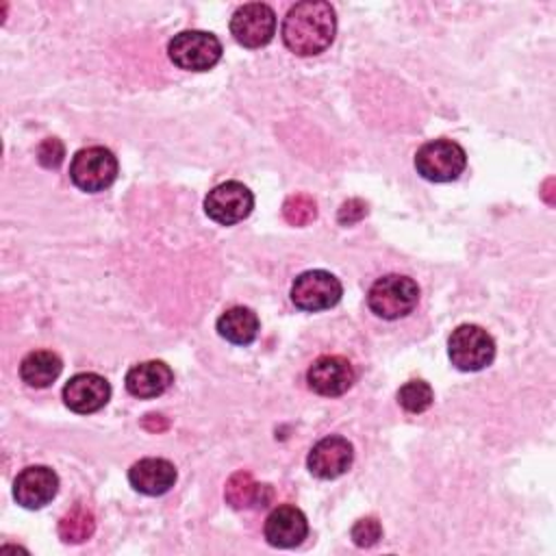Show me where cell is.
I'll return each mask as SVG.
<instances>
[{
  "mask_svg": "<svg viewBox=\"0 0 556 556\" xmlns=\"http://www.w3.org/2000/svg\"><path fill=\"white\" fill-rule=\"evenodd\" d=\"M306 532H308V523L304 513L291 504L274 508L265 519V539L274 547L300 545Z\"/></svg>",
  "mask_w": 556,
  "mask_h": 556,
  "instance_id": "cell-14",
  "label": "cell"
},
{
  "mask_svg": "<svg viewBox=\"0 0 556 556\" xmlns=\"http://www.w3.org/2000/svg\"><path fill=\"white\" fill-rule=\"evenodd\" d=\"M365 215H367V204H365L363 200H358V198H352V200H348V202L341 204L337 219H339V224L350 226V224L363 219Z\"/></svg>",
  "mask_w": 556,
  "mask_h": 556,
  "instance_id": "cell-25",
  "label": "cell"
},
{
  "mask_svg": "<svg viewBox=\"0 0 556 556\" xmlns=\"http://www.w3.org/2000/svg\"><path fill=\"white\" fill-rule=\"evenodd\" d=\"M417 300H419L417 282L400 274H389L378 278L367 293V304L371 313H376L382 319H400L408 315L417 306Z\"/></svg>",
  "mask_w": 556,
  "mask_h": 556,
  "instance_id": "cell-2",
  "label": "cell"
},
{
  "mask_svg": "<svg viewBox=\"0 0 556 556\" xmlns=\"http://www.w3.org/2000/svg\"><path fill=\"white\" fill-rule=\"evenodd\" d=\"M343 287L337 276L324 269H311L300 274L291 287V302L300 311L317 313L334 306L341 300Z\"/></svg>",
  "mask_w": 556,
  "mask_h": 556,
  "instance_id": "cell-7",
  "label": "cell"
},
{
  "mask_svg": "<svg viewBox=\"0 0 556 556\" xmlns=\"http://www.w3.org/2000/svg\"><path fill=\"white\" fill-rule=\"evenodd\" d=\"M167 54L180 70L204 72L222 59V43L213 33L182 30L167 43Z\"/></svg>",
  "mask_w": 556,
  "mask_h": 556,
  "instance_id": "cell-6",
  "label": "cell"
},
{
  "mask_svg": "<svg viewBox=\"0 0 556 556\" xmlns=\"http://www.w3.org/2000/svg\"><path fill=\"white\" fill-rule=\"evenodd\" d=\"M432 400H434V393L430 384L424 380H408L397 391V402L408 413H424L426 408H430Z\"/></svg>",
  "mask_w": 556,
  "mask_h": 556,
  "instance_id": "cell-21",
  "label": "cell"
},
{
  "mask_svg": "<svg viewBox=\"0 0 556 556\" xmlns=\"http://www.w3.org/2000/svg\"><path fill=\"white\" fill-rule=\"evenodd\" d=\"M59 491L56 473L46 465H33L17 473L13 482V497L24 508H41L46 506Z\"/></svg>",
  "mask_w": 556,
  "mask_h": 556,
  "instance_id": "cell-13",
  "label": "cell"
},
{
  "mask_svg": "<svg viewBox=\"0 0 556 556\" xmlns=\"http://www.w3.org/2000/svg\"><path fill=\"white\" fill-rule=\"evenodd\" d=\"M354 458V450L352 443L343 437H324L321 441H317L306 458V465L311 469L313 476L324 478V480H332L343 476Z\"/></svg>",
  "mask_w": 556,
  "mask_h": 556,
  "instance_id": "cell-11",
  "label": "cell"
},
{
  "mask_svg": "<svg viewBox=\"0 0 556 556\" xmlns=\"http://www.w3.org/2000/svg\"><path fill=\"white\" fill-rule=\"evenodd\" d=\"M217 332L235 345H248L258 334V317L248 306H230L219 315Z\"/></svg>",
  "mask_w": 556,
  "mask_h": 556,
  "instance_id": "cell-18",
  "label": "cell"
},
{
  "mask_svg": "<svg viewBox=\"0 0 556 556\" xmlns=\"http://www.w3.org/2000/svg\"><path fill=\"white\" fill-rule=\"evenodd\" d=\"M111 397V384L91 371L72 376L63 387V402L70 410L87 415L100 410Z\"/></svg>",
  "mask_w": 556,
  "mask_h": 556,
  "instance_id": "cell-12",
  "label": "cell"
},
{
  "mask_svg": "<svg viewBox=\"0 0 556 556\" xmlns=\"http://www.w3.org/2000/svg\"><path fill=\"white\" fill-rule=\"evenodd\" d=\"M467 165L465 150L452 139H432L415 154L417 174L432 182H450L463 174Z\"/></svg>",
  "mask_w": 556,
  "mask_h": 556,
  "instance_id": "cell-5",
  "label": "cell"
},
{
  "mask_svg": "<svg viewBox=\"0 0 556 556\" xmlns=\"http://www.w3.org/2000/svg\"><path fill=\"white\" fill-rule=\"evenodd\" d=\"M230 33L245 48H261L276 33V13L263 2H248L232 13Z\"/></svg>",
  "mask_w": 556,
  "mask_h": 556,
  "instance_id": "cell-9",
  "label": "cell"
},
{
  "mask_svg": "<svg viewBox=\"0 0 556 556\" xmlns=\"http://www.w3.org/2000/svg\"><path fill=\"white\" fill-rule=\"evenodd\" d=\"M63 156H65V148L56 137H50V139L41 141L39 148H37V159L43 167H59Z\"/></svg>",
  "mask_w": 556,
  "mask_h": 556,
  "instance_id": "cell-24",
  "label": "cell"
},
{
  "mask_svg": "<svg viewBox=\"0 0 556 556\" xmlns=\"http://www.w3.org/2000/svg\"><path fill=\"white\" fill-rule=\"evenodd\" d=\"M172 382H174V374L169 365H165L163 361L137 363L126 374L128 393L141 400H150L165 393Z\"/></svg>",
  "mask_w": 556,
  "mask_h": 556,
  "instance_id": "cell-15",
  "label": "cell"
},
{
  "mask_svg": "<svg viewBox=\"0 0 556 556\" xmlns=\"http://www.w3.org/2000/svg\"><path fill=\"white\" fill-rule=\"evenodd\" d=\"M70 178L83 191H102L117 178V159L104 146L83 148L70 163Z\"/></svg>",
  "mask_w": 556,
  "mask_h": 556,
  "instance_id": "cell-4",
  "label": "cell"
},
{
  "mask_svg": "<svg viewBox=\"0 0 556 556\" xmlns=\"http://www.w3.org/2000/svg\"><path fill=\"white\" fill-rule=\"evenodd\" d=\"M356 374H354V367L348 358L343 356H319L317 361H313V365L308 367L306 371V380H308V387L319 393V395H326V397H334V395H341L345 393L352 382H354Z\"/></svg>",
  "mask_w": 556,
  "mask_h": 556,
  "instance_id": "cell-10",
  "label": "cell"
},
{
  "mask_svg": "<svg viewBox=\"0 0 556 556\" xmlns=\"http://www.w3.org/2000/svg\"><path fill=\"white\" fill-rule=\"evenodd\" d=\"M96 530V517L85 504H76L59 519V536L63 543H83L91 539Z\"/></svg>",
  "mask_w": 556,
  "mask_h": 556,
  "instance_id": "cell-20",
  "label": "cell"
},
{
  "mask_svg": "<svg viewBox=\"0 0 556 556\" xmlns=\"http://www.w3.org/2000/svg\"><path fill=\"white\" fill-rule=\"evenodd\" d=\"M282 217L291 226H306L317 217V204L306 193H293L282 204Z\"/></svg>",
  "mask_w": 556,
  "mask_h": 556,
  "instance_id": "cell-22",
  "label": "cell"
},
{
  "mask_svg": "<svg viewBox=\"0 0 556 556\" xmlns=\"http://www.w3.org/2000/svg\"><path fill=\"white\" fill-rule=\"evenodd\" d=\"M128 480L143 495H163L176 482V469L165 458H141L128 469Z\"/></svg>",
  "mask_w": 556,
  "mask_h": 556,
  "instance_id": "cell-16",
  "label": "cell"
},
{
  "mask_svg": "<svg viewBox=\"0 0 556 556\" xmlns=\"http://www.w3.org/2000/svg\"><path fill=\"white\" fill-rule=\"evenodd\" d=\"M61 358L50 350H35L26 354L20 363V376L28 387L43 389L50 387L61 374Z\"/></svg>",
  "mask_w": 556,
  "mask_h": 556,
  "instance_id": "cell-19",
  "label": "cell"
},
{
  "mask_svg": "<svg viewBox=\"0 0 556 556\" xmlns=\"http://www.w3.org/2000/svg\"><path fill=\"white\" fill-rule=\"evenodd\" d=\"M254 206V195L252 191L237 180L222 182L208 191L204 198V211L206 215L224 226L237 224L250 215Z\"/></svg>",
  "mask_w": 556,
  "mask_h": 556,
  "instance_id": "cell-8",
  "label": "cell"
},
{
  "mask_svg": "<svg viewBox=\"0 0 556 556\" xmlns=\"http://www.w3.org/2000/svg\"><path fill=\"white\" fill-rule=\"evenodd\" d=\"M224 497L232 508H254L265 506L271 500V489L256 482L248 471H235L226 482Z\"/></svg>",
  "mask_w": 556,
  "mask_h": 556,
  "instance_id": "cell-17",
  "label": "cell"
},
{
  "mask_svg": "<svg viewBox=\"0 0 556 556\" xmlns=\"http://www.w3.org/2000/svg\"><path fill=\"white\" fill-rule=\"evenodd\" d=\"M334 30V9L324 0H304L289 9L282 22V41L298 56H313L332 43Z\"/></svg>",
  "mask_w": 556,
  "mask_h": 556,
  "instance_id": "cell-1",
  "label": "cell"
},
{
  "mask_svg": "<svg viewBox=\"0 0 556 556\" xmlns=\"http://www.w3.org/2000/svg\"><path fill=\"white\" fill-rule=\"evenodd\" d=\"M447 354L456 369L480 371L493 361L495 343L484 328L476 324H463L452 330L447 339Z\"/></svg>",
  "mask_w": 556,
  "mask_h": 556,
  "instance_id": "cell-3",
  "label": "cell"
},
{
  "mask_svg": "<svg viewBox=\"0 0 556 556\" xmlns=\"http://www.w3.org/2000/svg\"><path fill=\"white\" fill-rule=\"evenodd\" d=\"M382 536V526L376 517H363L352 526V541L358 547H371Z\"/></svg>",
  "mask_w": 556,
  "mask_h": 556,
  "instance_id": "cell-23",
  "label": "cell"
}]
</instances>
